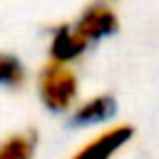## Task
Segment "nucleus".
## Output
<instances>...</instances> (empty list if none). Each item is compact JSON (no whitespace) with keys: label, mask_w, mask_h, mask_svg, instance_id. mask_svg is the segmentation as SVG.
Instances as JSON below:
<instances>
[{"label":"nucleus","mask_w":159,"mask_h":159,"mask_svg":"<svg viewBox=\"0 0 159 159\" xmlns=\"http://www.w3.org/2000/svg\"><path fill=\"white\" fill-rule=\"evenodd\" d=\"M77 75L70 65H60V62H47L40 70L37 77V92L40 99L47 109L52 112H65L75 104L77 99Z\"/></svg>","instance_id":"1"},{"label":"nucleus","mask_w":159,"mask_h":159,"mask_svg":"<svg viewBox=\"0 0 159 159\" xmlns=\"http://www.w3.org/2000/svg\"><path fill=\"white\" fill-rule=\"evenodd\" d=\"M134 129L129 124H114L104 132H99L94 139H89L84 147H80L72 159H112L129 139H132Z\"/></svg>","instance_id":"2"},{"label":"nucleus","mask_w":159,"mask_h":159,"mask_svg":"<svg viewBox=\"0 0 159 159\" xmlns=\"http://www.w3.org/2000/svg\"><path fill=\"white\" fill-rule=\"evenodd\" d=\"M72 27L89 45V42H94L104 35H112L117 30V15L109 5H89V7H84V12L77 17V22Z\"/></svg>","instance_id":"3"},{"label":"nucleus","mask_w":159,"mask_h":159,"mask_svg":"<svg viewBox=\"0 0 159 159\" xmlns=\"http://www.w3.org/2000/svg\"><path fill=\"white\" fill-rule=\"evenodd\" d=\"M87 50V42L77 35V30L72 25H60L52 32V42H50V60L60 62V65H70L75 57H80Z\"/></svg>","instance_id":"4"},{"label":"nucleus","mask_w":159,"mask_h":159,"mask_svg":"<svg viewBox=\"0 0 159 159\" xmlns=\"http://www.w3.org/2000/svg\"><path fill=\"white\" fill-rule=\"evenodd\" d=\"M37 147V132L22 129L15 134H7L0 142V159H32Z\"/></svg>","instance_id":"5"},{"label":"nucleus","mask_w":159,"mask_h":159,"mask_svg":"<svg viewBox=\"0 0 159 159\" xmlns=\"http://www.w3.org/2000/svg\"><path fill=\"white\" fill-rule=\"evenodd\" d=\"M114 112V102L109 94H99V97H92L87 102H82L77 109H75V124H97V122H104L109 114Z\"/></svg>","instance_id":"6"},{"label":"nucleus","mask_w":159,"mask_h":159,"mask_svg":"<svg viewBox=\"0 0 159 159\" xmlns=\"http://www.w3.org/2000/svg\"><path fill=\"white\" fill-rule=\"evenodd\" d=\"M25 82V67L15 55L0 52V84L7 87H20Z\"/></svg>","instance_id":"7"}]
</instances>
